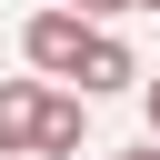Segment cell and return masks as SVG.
Listing matches in <instances>:
<instances>
[{"label":"cell","mask_w":160,"mask_h":160,"mask_svg":"<svg viewBox=\"0 0 160 160\" xmlns=\"http://www.w3.org/2000/svg\"><path fill=\"white\" fill-rule=\"evenodd\" d=\"M80 120H90V90H80V100H60V90H50V110H40V150H50V160H70V150H80Z\"/></svg>","instance_id":"277c9868"},{"label":"cell","mask_w":160,"mask_h":160,"mask_svg":"<svg viewBox=\"0 0 160 160\" xmlns=\"http://www.w3.org/2000/svg\"><path fill=\"white\" fill-rule=\"evenodd\" d=\"M70 10H90V20H110V10H130V0H70Z\"/></svg>","instance_id":"5b68a950"},{"label":"cell","mask_w":160,"mask_h":160,"mask_svg":"<svg viewBox=\"0 0 160 160\" xmlns=\"http://www.w3.org/2000/svg\"><path fill=\"white\" fill-rule=\"evenodd\" d=\"M20 50H30V70L70 80V70H80V50H90V10H40V20L20 30Z\"/></svg>","instance_id":"6da1fadb"},{"label":"cell","mask_w":160,"mask_h":160,"mask_svg":"<svg viewBox=\"0 0 160 160\" xmlns=\"http://www.w3.org/2000/svg\"><path fill=\"white\" fill-rule=\"evenodd\" d=\"M40 110H50L40 80H0V160L10 150H40Z\"/></svg>","instance_id":"3957f363"},{"label":"cell","mask_w":160,"mask_h":160,"mask_svg":"<svg viewBox=\"0 0 160 160\" xmlns=\"http://www.w3.org/2000/svg\"><path fill=\"white\" fill-rule=\"evenodd\" d=\"M70 80H80L90 100H110V90H140V60H130L110 30H90V50H80V70H70Z\"/></svg>","instance_id":"7a4b0ae2"},{"label":"cell","mask_w":160,"mask_h":160,"mask_svg":"<svg viewBox=\"0 0 160 160\" xmlns=\"http://www.w3.org/2000/svg\"><path fill=\"white\" fill-rule=\"evenodd\" d=\"M130 10H160V0H130Z\"/></svg>","instance_id":"ba28073f"},{"label":"cell","mask_w":160,"mask_h":160,"mask_svg":"<svg viewBox=\"0 0 160 160\" xmlns=\"http://www.w3.org/2000/svg\"><path fill=\"white\" fill-rule=\"evenodd\" d=\"M120 160H160V130H150V140H140V150H120Z\"/></svg>","instance_id":"8992f818"},{"label":"cell","mask_w":160,"mask_h":160,"mask_svg":"<svg viewBox=\"0 0 160 160\" xmlns=\"http://www.w3.org/2000/svg\"><path fill=\"white\" fill-rule=\"evenodd\" d=\"M140 90H150V130H160V80H140Z\"/></svg>","instance_id":"52a82bcc"}]
</instances>
